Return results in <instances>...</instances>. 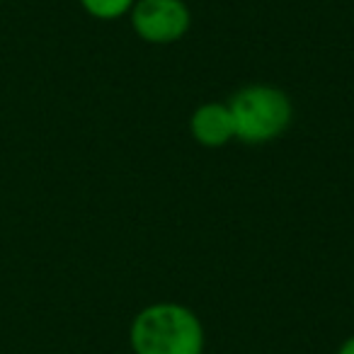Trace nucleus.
Instances as JSON below:
<instances>
[{
    "mask_svg": "<svg viewBox=\"0 0 354 354\" xmlns=\"http://www.w3.org/2000/svg\"><path fill=\"white\" fill-rule=\"evenodd\" d=\"M133 354H204L207 335L199 315L183 304H151L129 328Z\"/></svg>",
    "mask_w": 354,
    "mask_h": 354,
    "instance_id": "1",
    "label": "nucleus"
},
{
    "mask_svg": "<svg viewBox=\"0 0 354 354\" xmlns=\"http://www.w3.org/2000/svg\"><path fill=\"white\" fill-rule=\"evenodd\" d=\"M226 104L233 114L236 138L250 146L279 138L294 119L291 97L274 85H245L238 93H233Z\"/></svg>",
    "mask_w": 354,
    "mask_h": 354,
    "instance_id": "2",
    "label": "nucleus"
},
{
    "mask_svg": "<svg viewBox=\"0 0 354 354\" xmlns=\"http://www.w3.org/2000/svg\"><path fill=\"white\" fill-rule=\"evenodd\" d=\"M129 20L138 39L148 44H175L192 27V12L185 0H136Z\"/></svg>",
    "mask_w": 354,
    "mask_h": 354,
    "instance_id": "3",
    "label": "nucleus"
},
{
    "mask_svg": "<svg viewBox=\"0 0 354 354\" xmlns=\"http://www.w3.org/2000/svg\"><path fill=\"white\" fill-rule=\"evenodd\" d=\"M189 131L192 138L204 148H221L236 138V124L228 104L207 102L199 104L189 117Z\"/></svg>",
    "mask_w": 354,
    "mask_h": 354,
    "instance_id": "4",
    "label": "nucleus"
},
{
    "mask_svg": "<svg viewBox=\"0 0 354 354\" xmlns=\"http://www.w3.org/2000/svg\"><path fill=\"white\" fill-rule=\"evenodd\" d=\"M136 0H80L83 10L95 20H119V17L129 15Z\"/></svg>",
    "mask_w": 354,
    "mask_h": 354,
    "instance_id": "5",
    "label": "nucleus"
},
{
    "mask_svg": "<svg viewBox=\"0 0 354 354\" xmlns=\"http://www.w3.org/2000/svg\"><path fill=\"white\" fill-rule=\"evenodd\" d=\"M337 354H354V335H352V337H347L342 344H339Z\"/></svg>",
    "mask_w": 354,
    "mask_h": 354,
    "instance_id": "6",
    "label": "nucleus"
}]
</instances>
